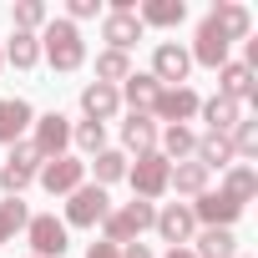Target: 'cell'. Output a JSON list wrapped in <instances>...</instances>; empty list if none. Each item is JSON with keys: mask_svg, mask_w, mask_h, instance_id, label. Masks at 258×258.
Wrapping results in <instances>:
<instances>
[{"mask_svg": "<svg viewBox=\"0 0 258 258\" xmlns=\"http://www.w3.org/2000/svg\"><path fill=\"white\" fill-rule=\"evenodd\" d=\"M36 41H41V56L51 61V71H81L86 66V41L71 21H46V31Z\"/></svg>", "mask_w": 258, "mask_h": 258, "instance_id": "6da1fadb", "label": "cell"}, {"mask_svg": "<svg viewBox=\"0 0 258 258\" xmlns=\"http://www.w3.org/2000/svg\"><path fill=\"white\" fill-rule=\"evenodd\" d=\"M152 223H157V208H152V203H142V198H132V203L111 208L101 228H106V243H111V248H126V243H137Z\"/></svg>", "mask_w": 258, "mask_h": 258, "instance_id": "7a4b0ae2", "label": "cell"}, {"mask_svg": "<svg viewBox=\"0 0 258 258\" xmlns=\"http://www.w3.org/2000/svg\"><path fill=\"white\" fill-rule=\"evenodd\" d=\"M106 213H111V198H106V187H96V182H81L71 198H66V228H96V223H106Z\"/></svg>", "mask_w": 258, "mask_h": 258, "instance_id": "3957f363", "label": "cell"}, {"mask_svg": "<svg viewBox=\"0 0 258 258\" xmlns=\"http://www.w3.org/2000/svg\"><path fill=\"white\" fill-rule=\"evenodd\" d=\"M167 172H172V162H167L162 152H142L132 167H126V182H132V192H137L142 203H152V198L167 192Z\"/></svg>", "mask_w": 258, "mask_h": 258, "instance_id": "277c9868", "label": "cell"}, {"mask_svg": "<svg viewBox=\"0 0 258 258\" xmlns=\"http://www.w3.org/2000/svg\"><path fill=\"white\" fill-rule=\"evenodd\" d=\"M26 238H31V258H61L66 248H71V233H66V223L56 218V213H36L31 223H26Z\"/></svg>", "mask_w": 258, "mask_h": 258, "instance_id": "5b68a950", "label": "cell"}, {"mask_svg": "<svg viewBox=\"0 0 258 258\" xmlns=\"http://www.w3.org/2000/svg\"><path fill=\"white\" fill-rule=\"evenodd\" d=\"M41 187L51 192V198H71L81 182H86V162L81 157H51V162H41Z\"/></svg>", "mask_w": 258, "mask_h": 258, "instance_id": "8992f818", "label": "cell"}, {"mask_svg": "<svg viewBox=\"0 0 258 258\" xmlns=\"http://www.w3.org/2000/svg\"><path fill=\"white\" fill-rule=\"evenodd\" d=\"M36 126V152L51 162V157H66V147H71V116H61V111H46V116H36L31 121Z\"/></svg>", "mask_w": 258, "mask_h": 258, "instance_id": "52a82bcc", "label": "cell"}, {"mask_svg": "<svg viewBox=\"0 0 258 258\" xmlns=\"http://www.w3.org/2000/svg\"><path fill=\"white\" fill-rule=\"evenodd\" d=\"M187 71H192V56H187V46H177V41H162V46L152 51V76H157V86H182V81H187Z\"/></svg>", "mask_w": 258, "mask_h": 258, "instance_id": "ba28073f", "label": "cell"}, {"mask_svg": "<svg viewBox=\"0 0 258 258\" xmlns=\"http://www.w3.org/2000/svg\"><path fill=\"white\" fill-rule=\"evenodd\" d=\"M187 208H192V218L208 223V228H233V223L243 218V203H233L228 192H198V203H187Z\"/></svg>", "mask_w": 258, "mask_h": 258, "instance_id": "9c48e42d", "label": "cell"}, {"mask_svg": "<svg viewBox=\"0 0 258 258\" xmlns=\"http://www.w3.org/2000/svg\"><path fill=\"white\" fill-rule=\"evenodd\" d=\"M101 41H106V51H132L137 41H142V21H137V11L126 16V11H106L101 16Z\"/></svg>", "mask_w": 258, "mask_h": 258, "instance_id": "30bf717a", "label": "cell"}, {"mask_svg": "<svg viewBox=\"0 0 258 258\" xmlns=\"http://www.w3.org/2000/svg\"><path fill=\"white\" fill-rule=\"evenodd\" d=\"M192 111H198V91L192 86H162L157 101H152V116L157 121H172V126H182Z\"/></svg>", "mask_w": 258, "mask_h": 258, "instance_id": "8fae6325", "label": "cell"}, {"mask_svg": "<svg viewBox=\"0 0 258 258\" xmlns=\"http://www.w3.org/2000/svg\"><path fill=\"white\" fill-rule=\"evenodd\" d=\"M152 228L162 233V243L182 248V243H192V233H198V218H192V208H187V203H167V208L157 213V223H152Z\"/></svg>", "mask_w": 258, "mask_h": 258, "instance_id": "7c38bea8", "label": "cell"}, {"mask_svg": "<svg viewBox=\"0 0 258 258\" xmlns=\"http://www.w3.org/2000/svg\"><path fill=\"white\" fill-rule=\"evenodd\" d=\"M31 121H36V111H31L26 96H0V142H6V147H16L26 137Z\"/></svg>", "mask_w": 258, "mask_h": 258, "instance_id": "4fadbf2b", "label": "cell"}, {"mask_svg": "<svg viewBox=\"0 0 258 258\" xmlns=\"http://www.w3.org/2000/svg\"><path fill=\"white\" fill-rule=\"evenodd\" d=\"M213 31L233 46V41H248V31H253V16H248V6H238V0H223V6H213Z\"/></svg>", "mask_w": 258, "mask_h": 258, "instance_id": "5bb4252c", "label": "cell"}, {"mask_svg": "<svg viewBox=\"0 0 258 258\" xmlns=\"http://www.w3.org/2000/svg\"><path fill=\"white\" fill-rule=\"evenodd\" d=\"M187 56H192L198 66H213V71H218V66H228V41L213 31V21H208V16L198 21V36H192V51H187Z\"/></svg>", "mask_w": 258, "mask_h": 258, "instance_id": "9a60e30c", "label": "cell"}, {"mask_svg": "<svg viewBox=\"0 0 258 258\" xmlns=\"http://www.w3.org/2000/svg\"><path fill=\"white\" fill-rule=\"evenodd\" d=\"M81 111H86V121H111L116 111H121V96H116V86H101V81H91V86H81Z\"/></svg>", "mask_w": 258, "mask_h": 258, "instance_id": "2e32d148", "label": "cell"}, {"mask_svg": "<svg viewBox=\"0 0 258 258\" xmlns=\"http://www.w3.org/2000/svg\"><path fill=\"white\" fill-rule=\"evenodd\" d=\"M157 76L152 71H132V76H126L121 86H116V96L126 101V106H132V111H152V101H157Z\"/></svg>", "mask_w": 258, "mask_h": 258, "instance_id": "e0dca14e", "label": "cell"}, {"mask_svg": "<svg viewBox=\"0 0 258 258\" xmlns=\"http://www.w3.org/2000/svg\"><path fill=\"white\" fill-rule=\"evenodd\" d=\"M121 142H126V152H157V121L147 116V111H132L121 121Z\"/></svg>", "mask_w": 258, "mask_h": 258, "instance_id": "ac0fdd59", "label": "cell"}, {"mask_svg": "<svg viewBox=\"0 0 258 258\" xmlns=\"http://www.w3.org/2000/svg\"><path fill=\"white\" fill-rule=\"evenodd\" d=\"M218 96H228V101H248V96H253V71H248L243 61L218 66Z\"/></svg>", "mask_w": 258, "mask_h": 258, "instance_id": "d6986e66", "label": "cell"}, {"mask_svg": "<svg viewBox=\"0 0 258 258\" xmlns=\"http://www.w3.org/2000/svg\"><path fill=\"white\" fill-rule=\"evenodd\" d=\"M192 243H198L192 258H238V238H233V228H203Z\"/></svg>", "mask_w": 258, "mask_h": 258, "instance_id": "ffe728a7", "label": "cell"}, {"mask_svg": "<svg viewBox=\"0 0 258 258\" xmlns=\"http://www.w3.org/2000/svg\"><path fill=\"white\" fill-rule=\"evenodd\" d=\"M137 21H142V31L147 26H162L167 31V26H182L187 21V6H182V0H147V6L137 11Z\"/></svg>", "mask_w": 258, "mask_h": 258, "instance_id": "44dd1931", "label": "cell"}, {"mask_svg": "<svg viewBox=\"0 0 258 258\" xmlns=\"http://www.w3.org/2000/svg\"><path fill=\"white\" fill-rule=\"evenodd\" d=\"M198 111L208 116V132H223V137L243 121L238 116V101H228V96H208V101H198Z\"/></svg>", "mask_w": 258, "mask_h": 258, "instance_id": "7402d4cb", "label": "cell"}, {"mask_svg": "<svg viewBox=\"0 0 258 258\" xmlns=\"http://www.w3.org/2000/svg\"><path fill=\"white\" fill-rule=\"evenodd\" d=\"M0 51H6V66H16V71L41 66V41H36V36H26V31H16V36L0 46Z\"/></svg>", "mask_w": 258, "mask_h": 258, "instance_id": "603a6c76", "label": "cell"}, {"mask_svg": "<svg viewBox=\"0 0 258 258\" xmlns=\"http://www.w3.org/2000/svg\"><path fill=\"white\" fill-rule=\"evenodd\" d=\"M192 152H198V162H203L208 172H213V167H228V162H233V142H228L223 132H203Z\"/></svg>", "mask_w": 258, "mask_h": 258, "instance_id": "cb8c5ba5", "label": "cell"}, {"mask_svg": "<svg viewBox=\"0 0 258 258\" xmlns=\"http://www.w3.org/2000/svg\"><path fill=\"white\" fill-rule=\"evenodd\" d=\"M167 187L198 198V192H208V167H203V162H177V167L167 172Z\"/></svg>", "mask_w": 258, "mask_h": 258, "instance_id": "d4e9b609", "label": "cell"}, {"mask_svg": "<svg viewBox=\"0 0 258 258\" xmlns=\"http://www.w3.org/2000/svg\"><path fill=\"white\" fill-rule=\"evenodd\" d=\"M46 21H51V11L41 6V0H16V6H11V26H16V31H26V36L46 31Z\"/></svg>", "mask_w": 258, "mask_h": 258, "instance_id": "484cf974", "label": "cell"}, {"mask_svg": "<svg viewBox=\"0 0 258 258\" xmlns=\"http://www.w3.org/2000/svg\"><path fill=\"white\" fill-rule=\"evenodd\" d=\"M126 76H132V56H121V51H101L96 56V81L101 86H121Z\"/></svg>", "mask_w": 258, "mask_h": 258, "instance_id": "4316f807", "label": "cell"}, {"mask_svg": "<svg viewBox=\"0 0 258 258\" xmlns=\"http://www.w3.org/2000/svg\"><path fill=\"white\" fill-rule=\"evenodd\" d=\"M91 172H96V187H106V182H121V177H126V152H111V147H101V152L91 157Z\"/></svg>", "mask_w": 258, "mask_h": 258, "instance_id": "83f0119b", "label": "cell"}, {"mask_svg": "<svg viewBox=\"0 0 258 258\" xmlns=\"http://www.w3.org/2000/svg\"><path fill=\"white\" fill-rule=\"evenodd\" d=\"M223 192H228L233 203H243V208H248V198L258 192V172H253L248 162H238V167H228V187H223Z\"/></svg>", "mask_w": 258, "mask_h": 258, "instance_id": "f1b7e54d", "label": "cell"}, {"mask_svg": "<svg viewBox=\"0 0 258 258\" xmlns=\"http://www.w3.org/2000/svg\"><path fill=\"white\" fill-rule=\"evenodd\" d=\"M26 223H31V208H26L21 198H6V203H0V243H11Z\"/></svg>", "mask_w": 258, "mask_h": 258, "instance_id": "f546056e", "label": "cell"}, {"mask_svg": "<svg viewBox=\"0 0 258 258\" xmlns=\"http://www.w3.org/2000/svg\"><path fill=\"white\" fill-rule=\"evenodd\" d=\"M192 147H198V137L187 132V126H167V132H162V157L167 162H182Z\"/></svg>", "mask_w": 258, "mask_h": 258, "instance_id": "4dcf8cb0", "label": "cell"}, {"mask_svg": "<svg viewBox=\"0 0 258 258\" xmlns=\"http://www.w3.org/2000/svg\"><path fill=\"white\" fill-rule=\"evenodd\" d=\"M71 142H76L81 152L96 157V152L106 147V126H96V121H76V126H71Z\"/></svg>", "mask_w": 258, "mask_h": 258, "instance_id": "1f68e13d", "label": "cell"}, {"mask_svg": "<svg viewBox=\"0 0 258 258\" xmlns=\"http://www.w3.org/2000/svg\"><path fill=\"white\" fill-rule=\"evenodd\" d=\"M6 162H11V167H21V172H31V177H36V172H41V162H46V157H41V152H36V142H31V137H21V142H16V147H11V157H6Z\"/></svg>", "mask_w": 258, "mask_h": 258, "instance_id": "d6a6232c", "label": "cell"}, {"mask_svg": "<svg viewBox=\"0 0 258 258\" xmlns=\"http://www.w3.org/2000/svg\"><path fill=\"white\" fill-rule=\"evenodd\" d=\"M228 142H233L238 157H258V121H238L228 132Z\"/></svg>", "mask_w": 258, "mask_h": 258, "instance_id": "836d02e7", "label": "cell"}, {"mask_svg": "<svg viewBox=\"0 0 258 258\" xmlns=\"http://www.w3.org/2000/svg\"><path fill=\"white\" fill-rule=\"evenodd\" d=\"M31 182H36L31 172H21V167H11V162H0V187H6V198H21Z\"/></svg>", "mask_w": 258, "mask_h": 258, "instance_id": "e575fe53", "label": "cell"}, {"mask_svg": "<svg viewBox=\"0 0 258 258\" xmlns=\"http://www.w3.org/2000/svg\"><path fill=\"white\" fill-rule=\"evenodd\" d=\"M101 16V0H71V6H66V21L76 26V21H96Z\"/></svg>", "mask_w": 258, "mask_h": 258, "instance_id": "d590c367", "label": "cell"}, {"mask_svg": "<svg viewBox=\"0 0 258 258\" xmlns=\"http://www.w3.org/2000/svg\"><path fill=\"white\" fill-rule=\"evenodd\" d=\"M86 258H121V248H111V243L101 238V243H91V248H86Z\"/></svg>", "mask_w": 258, "mask_h": 258, "instance_id": "8d00e7d4", "label": "cell"}, {"mask_svg": "<svg viewBox=\"0 0 258 258\" xmlns=\"http://www.w3.org/2000/svg\"><path fill=\"white\" fill-rule=\"evenodd\" d=\"M121 258H157V253H152L147 243H126V248H121Z\"/></svg>", "mask_w": 258, "mask_h": 258, "instance_id": "74e56055", "label": "cell"}, {"mask_svg": "<svg viewBox=\"0 0 258 258\" xmlns=\"http://www.w3.org/2000/svg\"><path fill=\"white\" fill-rule=\"evenodd\" d=\"M162 258H192V248H167Z\"/></svg>", "mask_w": 258, "mask_h": 258, "instance_id": "f35d334b", "label": "cell"}, {"mask_svg": "<svg viewBox=\"0 0 258 258\" xmlns=\"http://www.w3.org/2000/svg\"><path fill=\"white\" fill-rule=\"evenodd\" d=\"M0 66H6V51H0Z\"/></svg>", "mask_w": 258, "mask_h": 258, "instance_id": "ab89813d", "label": "cell"}]
</instances>
